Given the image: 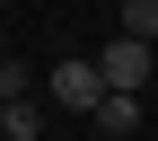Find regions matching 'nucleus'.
I'll return each instance as SVG.
<instances>
[{
    "label": "nucleus",
    "instance_id": "obj_1",
    "mask_svg": "<svg viewBox=\"0 0 158 141\" xmlns=\"http://www.w3.org/2000/svg\"><path fill=\"white\" fill-rule=\"evenodd\" d=\"M44 97H53V106H70V115H97V106H106V71H97V62H79V53H62V62H53L44 71Z\"/></svg>",
    "mask_w": 158,
    "mask_h": 141
},
{
    "label": "nucleus",
    "instance_id": "obj_2",
    "mask_svg": "<svg viewBox=\"0 0 158 141\" xmlns=\"http://www.w3.org/2000/svg\"><path fill=\"white\" fill-rule=\"evenodd\" d=\"M97 71H106V88H132V97H141V79H149V44H141V35H114V44L97 53Z\"/></svg>",
    "mask_w": 158,
    "mask_h": 141
},
{
    "label": "nucleus",
    "instance_id": "obj_3",
    "mask_svg": "<svg viewBox=\"0 0 158 141\" xmlns=\"http://www.w3.org/2000/svg\"><path fill=\"white\" fill-rule=\"evenodd\" d=\"M88 124H97V132H106V141H123V132H141V97H132V88H114V97H106V106H97V115H88Z\"/></svg>",
    "mask_w": 158,
    "mask_h": 141
},
{
    "label": "nucleus",
    "instance_id": "obj_4",
    "mask_svg": "<svg viewBox=\"0 0 158 141\" xmlns=\"http://www.w3.org/2000/svg\"><path fill=\"white\" fill-rule=\"evenodd\" d=\"M35 132H44V106H35V97H18L9 124H0V141H35Z\"/></svg>",
    "mask_w": 158,
    "mask_h": 141
},
{
    "label": "nucleus",
    "instance_id": "obj_5",
    "mask_svg": "<svg viewBox=\"0 0 158 141\" xmlns=\"http://www.w3.org/2000/svg\"><path fill=\"white\" fill-rule=\"evenodd\" d=\"M123 35H141V44H158V0H123Z\"/></svg>",
    "mask_w": 158,
    "mask_h": 141
},
{
    "label": "nucleus",
    "instance_id": "obj_6",
    "mask_svg": "<svg viewBox=\"0 0 158 141\" xmlns=\"http://www.w3.org/2000/svg\"><path fill=\"white\" fill-rule=\"evenodd\" d=\"M9 106H18V97H9V88H0V124H9Z\"/></svg>",
    "mask_w": 158,
    "mask_h": 141
}]
</instances>
